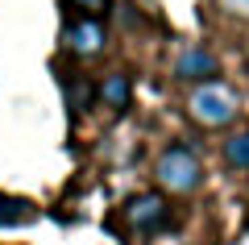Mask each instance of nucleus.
I'll return each instance as SVG.
<instances>
[{"label": "nucleus", "instance_id": "1", "mask_svg": "<svg viewBox=\"0 0 249 245\" xmlns=\"http://www.w3.org/2000/svg\"><path fill=\"white\" fill-rule=\"evenodd\" d=\"M237 113H241V96L229 83H220V79L196 83L191 96H187V116L196 125H204V129H229L237 121Z\"/></svg>", "mask_w": 249, "mask_h": 245}, {"label": "nucleus", "instance_id": "2", "mask_svg": "<svg viewBox=\"0 0 249 245\" xmlns=\"http://www.w3.org/2000/svg\"><path fill=\"white\" fill-rule=\"evenodd\" d=\"M154 179L170 195H191L204 183V162H199V154L191 146H166L158 154V162H154Z\"/></svg>", "mask_w": 249, "mask_h": 245}, {"label": "nucleus", "instance_id": "3", "mask_svg": "<svg viewBox=\"0 0 249 245\" xmlns=\"http://www.w3.org/2000/svg\"><path fill=\"white\" fill-rule=\"evenodd\" d=\"M220 75V58H216L208 46H183L175 58V79L183 83H212Z\"/></svg>", "mask_w": 249, "mask_h": 245}, {"label": "nucleus", "instance_id": "4", "mask_svg": "<svg viewBox=\"0 0 249 245\" xmlns=\"http://www.w3.org/2000/svg\"><path fill=\"white\" fill-rule=\"evenodd\" d=\"M124 220H129L137 233H158V228H166V220H170V204L162 200V195H154V191L133 195V200L124 204Z\"/></svg>", "mask_w": 249, "mask_h": 245}, {"label": "nucleus", "instance_id": "5", "mask_svg": "<svg viewBox=\"0 0 249 245\" xmlns=\"http://www.w3.org/2000/svg\"><path fill=\"white\" fill-rule=\"evenodd\" d=\"M62 46H67L75 58H96V54H104L108 34H104V25H100L96 17H83V21H75V25L62 29Z\"/></svg>", "mask_w": 249, "mask_h": 245}, {"label": "nucleus", "instance_id": "6", "mask_svg": "<svg viewBox=\"0 0 249 245\" xmlns=\"http://www.w3.org/2000/svg\"><path fill=\"white\" fill-rule=\"evenodd\" d=\"M129 96H133V83H129V75H124V71L104 75V83H100V100H104L112 113H124V108H129Z\"/></svg>", "mask_w": 249, "mask_h": 245}, {"label": "nucleus", "instance_id": "7", "mask_svg": "<svg viewBox=\"0 0 249 245\" xmlns=\"http://www.w3.org/2000/svg\"><path fill=\"white\" fill-rule=\"evenodd\" d=\"M220 158H224V167H229V170H249V129L224 137Z\"/></svg>", "mask_w": 249, "mask_h": 245}, {"label": "nucleus", "instance_id": "8", "mask_svg": "<svg viewBox=\"0 0 249 245\" xmlns=\"http://www.w3.org/2000/svg\"><path fill=\"white\" fill-rule=\"evenodd\" d=\"M37 212L29 200H9V195H0V225H29Z\"/></svg>", "mask_w": 249, "mask_h": 245}, {"label": "nucleus", "instance_id": "9", "mask_svg": "<svg viewBox=\"0 0 249 245\" xmlns=\"http://www.w3.org/2000/svg\"><path fill=\"white\" fill-rule=\"evenodd\" d=\"M67 104H71V113H83V108L91 104V83L88 79H67Z\"/></svg>", "mask_w": 249, "mask_h": 245}, {"label": "nucleus", "instance_id": "10", "mask_svg": "<svg viewBox=\"0 0 249 245\" xmlns=\"http://www.w3.org/2000/svg\"><path fill=\"white\" fill-rule=\"evenodd\" d=\"M224 17H237V21H249V0H216Z\"/></svg>", "mask_w": 249, "mask_h": 245}, {"label": "nucleus", "instance_id": "11", "mask_svg": "<svg viewBox=\"0 0 249 245\" xmlns=\"http://www.w3.org/2000/svg\"><path fill=\"white\" fill-rule=\"evenodd\" d=\"M71 4H75L79 13H88V17H100V13H108L112 0H71Z\"/></svg>", "mask_w": 249, "mask_h": 245}]
</instances>
